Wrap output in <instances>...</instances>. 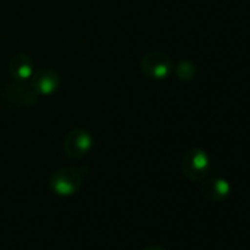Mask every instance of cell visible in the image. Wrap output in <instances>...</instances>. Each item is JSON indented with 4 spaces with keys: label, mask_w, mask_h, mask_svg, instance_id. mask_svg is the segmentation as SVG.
I'll list each match as a JSON object with an SVG mask.
<instances>
[{
    "label": "cell",
    "mask_w": 250,
    "mask_h": 250,
    "mask_svg": "<svg viewBox=\"0 0 250 250\" xmlns=\"http://www.w3.org/2000/svg\"><path fill=\"white\" fill-rule=\"evenodd\" d=\"M211 166V160L203 149L194 148L188 151L182 161V173L192 182H200L208 176Z\"/></svg>",
    "instance_id": "cell-2"
},
{
    "label": "cell",
    "mask_w": 250,
    "mask_h": 250,
    "mask_svg": "<svg viewBox=\"0 0 250 250\" xmlns=\"http://www.w3.org/2000/svg\"><path fill=\"white\" fill-rule=\"evenodd\" d=\"M82 172L75 167H62L55 171L49 178V187L60 197H71L82 186Z\"/></svg>",
    "instance_id": "cell-1"
},
{
    "label": "cell",
    "mask_w": 250,
    "mask_h": 250,
    "mask_svg": "<svg viewBox=\"0 0 250 250\" xmlns=\"http://www.w3.org/2000/svg\"><path fill=\"white\" fill-rule=\"evenodd\" d=\"M60 76L50 68L34 71L31 77V87L38 95H51L60 87Z\"/></svg>",
    "instance_id": "cell-5"
},
{
    "label": "cell",
    "mask_w": 250,
    "mask_h": 250,
    "mask_svg": "<svg viewBox=\"0 0 250 250\" xmlns=\"http://www.w3.org/2000/svg\"><path fill=\"white\" fill-rule=\"evenodd\" d=\"M144 250H167V249L164 248V247L161 246H151V247H148V248H146Z\"/></svg>",
    "instance_id": "cell-9"
},
{
    "label": "cell",
    "mask_w": 250,
    "mask_h": 250,
    "mask_svg": "<svg viewBox=\"0 0 250 250\" xmlns=\"http://www.w3.org/2000/svg\"><path fill=\"white\" fill-rule=\"evenodd\" d=\"M197 72V66L190 61H181L176 67V75L181 81H192Z\"/></svg>",
    "instance_id": "cell-8"
},
{
    "label": "cell",
    "mask_w": 250,
    "mask_h": 250,
    "mask_svg": "<svg viewBox=\"0 0 250 250\" xmlns=\"http://www.w3.org/2000/svg\"><path fill=\"white\" fill-rule=\"evenodd\" d=\"M141 70L146 77L153 80H165L172 73L173 61L166 53L151 50L142 58Z\"/></svg>",
    "instance_id": "cell-3"
},
{
    "label": "cell",
    "mask_w": 250,
    "mask_h": 250,
    "mask_svg": "<svg viewBox=\"0 0 250 250\" xmlns=\"http://www.w3.org/2000/svg\"><path fill=\"white\" fill-rule=\"evenodd\" d=\"M94 139L92 134L82 128L72 129L63 139V150L72 159H81L87 155L93 148Z\"/></svg>",
    "instance_id": "cell-4"
},
{
    "label": "cell",
    "mask_w": 250,
    "mask_h": 250,
    "mask_svg": "<svg viewBox=\"0 0 250 250\" xmlns=\"http://www.w3.org/2000/svg\"><path fill=\"white\" fill-rule=\"evenodd\" d=\"M229 193H231V185L225 178L212 177L205 180L202 185V194L210 202H222L229 197Z\"/></svg>",
    "instance_id": "cell-6"
},
{
    "label": "cell",
    "mask_w": 250,
    "mask_h": 250,
    "mask_svg": "<svg viewBox=\"0 0 250 250\" xmlns=\"http://www.w3.org/2000/svg\"><path fill=\"white\" fill-rule=\"evenodd\" d=\"M10 73L15 80L23 82L29 80L34 73V65L32 59L26 54H19L14 56L10 62Z\"/></svg>",
    "instance_id": "cell-7"
}]
</instances>
